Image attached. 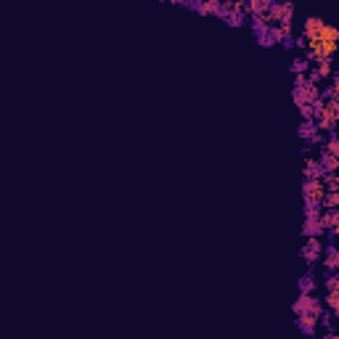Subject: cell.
Here are the masks:
<instances>
[{
	"label": "cell",
	"mask_w": 339,
	"mask_h": 339,
	"mask_svg": "<svg viewBox=\"0 0 339 339\" xmlns=\"http://www.w3.org/2000/svg\"><path fill=\"white\" fill-rule=\"evenodd\" d=\"M326 339H337V334H326Z\"/></svg>",
	"instance_id": "obj_12"
},
{
	"label": "cell",
	"mask_w": 339,
	"mask_h": 339,
	"mask_svg": "<svg viewBox=\"0 0 339 339\" xmlns=\"http://www.w3.org/2000/svg\"><path fill=\"white\" fill-rule=\"evenodd\" d=\"M297 326H299V331H302L305 337H313L315 326H318V315H315V313H302V315H297Z\"/></svg>",
	"instance_id": "obj_2"
},
{
	"label": "cell",
	"mask_w": 339,
	"mask_h": 339,
	"mask_svg": "<svg viewBox=\"0 0 339 339\" xmlns=\"http://www.w3.org/2000/svg\"><path fill=\"white\" fill-rule=\"evenodd\" d=\"M326 305L331 308V313H339V292H329L326 294Z\"/></svg>",
	"instance_id": "obj_10"
},
{
	"label": "cell",
	"mask_w": 339,
	"mask_h": 339,
	"mask_svg": "<svg viewBox=\"0 0 339 339\" xmlns=\"http://www.w3.org/2000/svg\"><path fill=\"white\" fill-rule=\"evenodd\" d=\"M318 133V130H315V125H313V120H305L302 125H299V135H302L305 140H310L313 138V135Z\"/></svg>",
	"instance_id": "obj_7"
},
{
	"label": "cell",
	"mask_w": 339,
	"mask_h": 339,
	"mask_svg": "<svg viewBox=\"0 0 339 339\" xmlns=\"http://www.w3.org/2000/svg\"><path fill=\"white\" fill-rule=\"evenodd\" d=\"M321 207H324V210H337L339 207V191H326Z\"/></svg>",
	"instance_id": "obj_5"
},
{
	"label": "cell",
	"mask_w": 339,
	"mask_h": 339,
	"mask_svg": "<svg viewBox=\"0 0 339 339\" xmlns=\"http://www.w3.org/2000/svg\"><path fill=\"white\" fill-rule=\"evenodd\" d=\"M313 286H315V278H313V273H308L302 281H299V292H302V294H310V292H313Z\"/></svg>",
	"instance_id": "obj_8"
},
{
	"label": "cell",
	"mask_w": 339,
	"mask_h": 339,
	"mask_svg": "<svg viewBox=\"0 0 339 339\" xmlns=\"http://www.w3.org/2000/svg\"><path fill=\"white\" fill-rule=\"evenodd\" d=\"M326 154L339 156V140H337V135H334V133H331V138L326 140Z\"/></svg>",
	"instance_id": "obj_9"
},
{
	"label": "cell",
	"mask_w": 339,
	"mask_h": 339,
	"mask_svg": "<svg viewBox=\"0 0 339 339\" xmlns=\"http://www.w3.org/2000/svg\"><path fill=\"white\" fill-rule=\"evenodd\" d=\"M302 254H305V260H308V262H315V260L324 254V244H321V239H310L308 244H305Z\"/></svg>",
	"instance_id": "obj_3"
},
{
	"label": "cell",
	"mask_w": 339,
	"mask_h": 339,
	"mask_svg": "<svg viewBox=\"0 0 339 339\" xmlns=\"http://www.w3.org/2000/svg\"><path fill=\"white\" fill-rule=\"evenodd\" d=\"M324 265H326V270H329V273H337V268H339V252H337V247H326V249H324Z\"/></svg>",
	"instance_id": "obj_4"
},
{
	"label": "cell",
	"mask_w": 339,
	"mask_h": 339,
	"mask_svg": "<svg viewBox=\"0 0 339 339\" xmlns=\"http://www.w3.org/2000/svg\"><path fill=\"white\" fill-rule=\"evenodd\" d=\"M326 289H329V292H339V278H337L334 273L326 276Z\"/></svg>",
	"instance_id": "obj_11"
},
{
	"label": "cell",
	"mask_w": 339,
	"mask_h": 339,
	"mask_svg": "<svg viewBox=\"0 0 339 339\" xmlns=\"http://www.w3.org/2000/svg\"><path fill=\"white\" fill-rule=\"evenodd\" d=\"M292 72L297 77H305V72H310V61L308 59H294L292 61Z\"/></svg>",
	"instance_id": "obj_6"
},
{
	"label": "cell",
	"mask_w": 339,
	"mask_h": 339,
	"mask_svg": "<svg viewBox=\"0 0 339 339\" xmlns=\"http://www.w3.org/2000/svg\"><path fill=\"white\" fill-rule=\"evenodd\" d=\"M337 40H339V32L334 30V27L326 24L324 30H321L318 37H313V40L305 43L310 48V59H315V61H331V56H334V50H337Z\"/></svg>",
	"instance_id": "obj_1"
}]
</instances>
